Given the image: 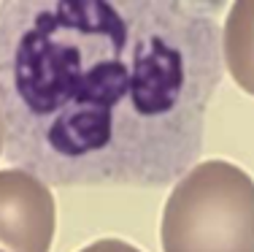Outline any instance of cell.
<instances>
[{
	"instance_id": "obj_7",
	"label": "cell",
	"mask_w": 254,
	"mask_h": 252,
	"mask_svg": "<svg viewBox=\"0 0 254 252\" xmlns=\"http://www.w3.org/2000/svg\"><path fill=\"white\" fill-rule=\"evenodd\" d=\"M0 252H3V250H0Z\"/></svg>"
},
{
	"instance_id": "obj_5",
	"label": "cell",
	"mask_w": 254,
	"mask_h": 252,
	"mask_svg": "<svg viewBox=\"0 0 254 252\" xmlns=\"http://www.w3.org/2000/svg\"><path fill=\"white\" fill-rule=\"evenodd\" d=\"M78 252H141V250L122 242V239H98V242H92L89 247H84Z\"/></svg>"
},
{
	"instance_id": "obj_1",
	"label": "cell",
	"mask_w": 254,
	"mask_h": 252,
	"mask_svg": "<svg viewBox=\"0 0 254 252\" xmlns=\"http://www.w3.org/2000/svg\"><path fill=\"white\" fill-rule=\"evenodd\" d=\"M211 3L0 5L5 158L57 187H162L203 152L222 82Z\"/></svg>"
},
{
	"instance_id": "obj_3",
	"label": "cell",
	"mask_w": 254,
	"mask_h": 252,
	"mask_svg": "<svg viewBox=\"0 0 254 252\" xmlns=\"http://www.w3.org/2000/svg\"><path fill=\"white\" fill-rule=\"evenodd\" d=\"M57 206L49 184L22 168L0 171V250L49 252Z\"/></svg>"
},
{
	"instance_id": "obj_4",
	"label": "cell",
	"mask_w": 254,
	"mask_h": 252,
	"mask_svg": "<svg viewBox=\"0 0 254 252\" xmlns=\"http://www.w3.org/2000/svg\"><path fill=\"white\" fill-rule=\"evenodd\" d=\"M222 57L233 82L244 92L254 95V0H241L227 11Z\"/></svg>"
},
{
	"instance_id": "obj_2",
	"label": "cell",
	"mask_w": 254,
	"mask_h": 252,
	"mask_svg": "<svg viewBox=\"0 0 254 252\" xmlns=\"http://www.w3.org/2000/svg\"><path fill=\"white\" fill-rule=\"evenodd\" d=\"M162 252H254V179L227 160L197 163L162 209Z\"/></svg>"
},
{
	"instance_id": "obj_6",
	"label": "cell",
	"mask_w": 254,
	"mask_h": 252,
	"mask_svg": "<svg viewBox=\"0 0 254 252\" xmlns=\"http://www.w3.org/2000/svg\"><path fill=\"white\" fill-rule=\"evenodd\" d=\"M5 149V125H3V114H0V152Z\"/></svg>"
}]
</instances>
